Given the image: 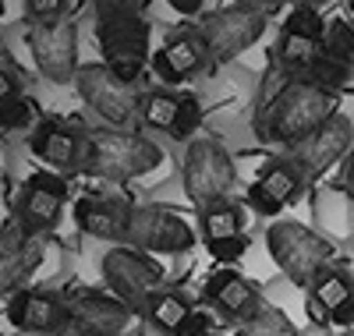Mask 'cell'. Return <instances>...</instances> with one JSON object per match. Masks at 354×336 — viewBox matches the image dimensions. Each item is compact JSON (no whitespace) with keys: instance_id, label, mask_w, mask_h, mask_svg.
I'll return each mask as SVG.
<instances>
[{"instance_id":"31","label":"cell","mask_w":354,"mask_h":336,"mask_svg":"<svg viewBox=\"0 0 354 336\" xmlns=\"http://www.w3.org/2000/svg\"><path fill=\"white\" fill-rule=\"evenodd\" d=\"M149 0H93V18H113V15H145Z\"/></svg>"},{"instance_id":"41","label":"cell","mask_w":354,"mask_h":336,"mask_svg":"<svg viewBox=\"0 0 354 336\" xmlns=\"http://www.w3.org/2000/svg\"><path fill=\"white\" fill-rule=\"evenodd\" d=\"M234 4H262V8H277L280 0H234Z\"/></svg>"},{"instance_id":"25","label":"cell","mask_w":354,"mask_h":336,"mask_svg":"<svg viewBox=\"0 0 354 336\" xmlns=\"http://www.w3.org/2000/svg\"><path fill=\"white\" fill-rule=\"evenodd\" d=\"M198 230H202V241H223V237H238L245 234V209L238 202H213L209 209L198 212Z\"/></svg>"},{"instance_id":"12","label":"cell","mask_w":354,"mask_h":336,"mask_svg":"<svg viewBox=\"0 0 354 336\" xmlns=\"http://www.w3.org/2000/svg\"><path fill=\"white\" fill-rule=\"evenodd\" d=\"M135 312L110 290L78 287L68 290V329L64 336H124Z\"/></svg>"},{"instance_id":"21","label":"cell","mask_w":354,"mask_h":336,"mask_svg":"<svg viewBox=\"0 0 354 336\" xmlns=\"http://www.w3.org/2000/svg\"><path fill=\"white\" fill-rule=\"evenodd\" d=\"M347 297H354V277H351L344 265L333 262L330 269H322L319 277H315V283L308 287V297H305L308 319L330 326V315L340 308Z\"/></svg>"},{"instance_id":"35","label":"cell","mask_w":354,"mask_h":336,"mask_svg":"<svg viewBox=\"0 0 354 336\" xmlns=\"http://www.w3.org/2000/svg\"><path fill=\"white\" fill-rule=\"evenodd\" d=\"M18 96H25V93H21V71H15V68H0V103L18 100Z\"/></svg>"},{"instance_id":"3","label":"cell","mask_w":354,"mask_h":336,"mask_svg":"<svg viewBox=\"0 0 354 336\" xmlns=\"http://www.w3.org/2000/svg\"><path fill=\"white\" fill-rule=\"evenodd\" d=\"M266 252L294 287H312L322 269L337 262V248L301 220H273L266 227Z\"/></svg>"},{"instance_id":"45","label":"cell","mask_w":354,"mask_h":336,"mask_svg":"<svg viewBox=\"0 0 354 336\" xmlns=\"http://www.w3.org/2000/svg\"><path fill=\"white\" fill-rule=\"evenodd\" d=\"M340 336H354V329H347V333H340Z\"/></svg>"},{"instance_id":"9","label":"cell","mask_w":354,"mask_h":336,"mask_svg":"<svg viewBox=\"0 0 354 336\" xmlns=\"http://www.w3.org/2000/svg\"><path fill=\"white\" fill-rule=\"evenodd\" d=\"M28 53H32L36 71L53 85H75L78 75V25L71 18L57 21H32L25 32Z\"/></svg>"},{"instance_id":"2","label":"cell","mask_w":354,"mask_h":336,"mask_svg":"<svg viewBox=\"0 0 354 336\" xmlns=\"http://www.w3.org/2000/svg\"><path fill=\"white\" fill-rule=\"evenodd\" d=\"M163 163V149L145 138L142 131L131 128H85V160L82 170L85 177L110 180V185H128L135 177L153 174Z\"/></svg>"},{"instance_id":"20","label":"cell","mask_w":354,"mask_h":336,"mask_svg":"<svg viewBox=\"0 0 354 336\" xmlns=\"http://www.w3.org/2000/svg\"><path fill=\"white\" fill-rule=\"evenodd\" d=\"M209 46L202 43V36H198V28L192 25V28H185V32H177V36H170L156 53H153V71L160 75V82H167V85H181V82H188L192 75H198L205 64H209Z\"/></svg>"},{"instance_id":"19","label":"cell","mask_w":354,"mask_h":336,"mask_svg":"<svg viewBox=\"0 0 354 336\" xmlns=\"http://www.w3.org/2000/svg\"><path fill=\"white\" fill-rule=\"evenodd\" d=\"M131 202L117 195H85L75 202V223L82 234L110 241V244H128V227H131Z\"/></svg>"},{"instance_id":"10","label":"cell","mask_w":354,"mask_h":336,"mask_svg":"<svg viewBox=\"0 0 354 336\" xmlns=\"http://www.w3.org/2000/svg\"><path fill=\"white\" fill-rule=\"evenodd\" d=\"M195 227L177 209L167 205H135L128 227V248L145 255H181L195 248Z\"/></svg>"},{"instance_id":"17","label":"cell","mask_w":354,"mask_h":336,"mask_svg":"<svg viewBox=\"0 0 354 336\" xmlns=\"http://www.w3.org/2000/svg\"><path fill=\"white\" fill-rule=\"evenodd\" d=\"M28 149L32 156L46 167H53L57 174H71V170H82V160H85V128H75L68 120H53V117H43L39 124L28 135Z\"/></svg>"},{"instance_id":"24","label":"cell","mask_w":354,"mask_h":336,"mask_svg":"<svg viewBox=\"0 0 354 336\" xmlns=\"http://www.w3.org/2000/svg\"><path fill=\"white\" fill-rule=\"evenodd\" d=\"M322 53H326L322 39H305V36H290V32H280L277 46L270 50V57L277 60V64H280L290 78H301Z\"/></svg>"},{"instance_id":"8","label":"cell","mask_w":354,"mask_h":336,"mask_svg":"<svg viewBox=\"0 0 354 336\" xmlns=\"http://www.w3.org/2000/svg\"><path fill=\"white\" fill-rule=\"evenodd\" d=\"M96 43L103 53V64H110L117 75L138 82L142 68L153 64V28L145 15H113V18H96Z\"/></svg>"},{"instance_id":"27","label":"cell","mask_w":354,"mask_h":336,"mask_svg":"<svg viewBox=\"0 0 354 336\" xmlns=\"http://www.w3.org/2000/svg\"><path fill=\"white\" fill-rule=\"evenodd\" d=\"M326 25H330V21L322 18V11L290 4V11H287V18H283V28H280V32L305 36V39H322V36H326Z\"/></svg>"},{"instance_id":"40","label":"cell","mask_w":354,"mask_h":336,"mask_svg":"<svg viewBox=\"0 0 354 336\" xmlns=\"http://www.w3.org/2000/svg\"><path fill=\"white\" fill-rule=\"evenodd\" d=\"M290 4H298V8H315V11H322L326 4H333V0H290Z\"/></svg>"},{"instance_id":"43","label":"cell","mask_w":354,"mask_h":336,"mask_svg":"<svg viewBox=\"0 0 354 336\" xmlns=\"http://www.w3.org/2000/svg\"><path fill=\"white\" fill-rule=\"evenodd\" d=\"M0 195H4V170H0Z\"/></svg>"},{"instance_id":"39","label":"cell","mask_w":354,"mask_h":336,"mask_svg":"<svg viewBox=\"0 0 354 336\" xmlns=\"http://www.w3.org/2000/svg\"><path fill=\"white\" fill-rule=\"evenodd\" d=\"M0 68H15V71H21V68H18V60H15V53H11L8 43H4V36H0Z\"/></svg>"},{"instance_id":"15","label":"cell","mask_w":354,"mask_h":336,"mask_svg":"<svg viewBox=\"0 0 354 336\" xmlns=\"http://www.w3.org/2000/svg\"><path fill=\"white\" fill-rule=\"evenodd\" d=\"M43 262V237L25 234L21 223L11 216L0 227V297H15L28 290V280L36 277Z\"/></svg>"},{"instance_id":"11","label":"cell","mask_w":354,"mask_h":336,"mask_svg":"<svg viewBox=\"0 0 354 336\" xmlns=\"http://www.w3.org/2000/svg\"><path fill=\"white\" fill-rule=\"evenodd\" d=\"M68 205V177L57 170H36L28 174L18 195H15V220L21 223L25 234L32 237H46L50 230H57Z\"/></svg>"},{"instance_id":"5","label":"cell","mask_w":354,"mask_h":336,"mask_svg":"<svg viewBox=\"0 0 354 336\" xmlns=\"http://www.w3.org/2000/svg\"><path fill=\"white\" fill-rule=\"evenodd\" d=\"M181 180H185V195L188 202L202 212L213 202H223L238 180L230 152L223 149V142L216 138H192L185 149V167H181Z\"/></svg>"},{"instance_id":"32","label":"cell","mask_w":354,"mask_h":336,"mask_svg":"<svg viewBox=\"0 0 354 336\" xmlns=\"http://www.w3.org/2000/svg\"><path fill=\"white\" fill-rule=\"evenodd\" d=\"M28 21H57L64 18V0H21Z\"/></svg>"},{"instance_id":"4","label":"cell","mask_w":354,"mask_h":336,"mask_svg":"<svg viewBox=\"0 0 354 336\" xmlns=\"http://www.w3.org/2000/svg\"><path fill=\"white\" fill-rule=\"evenodd\" d=\"M270 11L273 8H262V4H227L220 11L209 15H198V36L202 43L209 46V57L227 64V60L241 57L248 46H255L270 25Z\"/></svg>"},{"instance_id":"22","label":"cell","mask_w":354,"mask_h":336,"mask_svg":"<svg viewBox=\"0 0 354 336\" xmlns=\"http://www.w3.org/2000/svg\"><path fill=\"white\" fill-rule=\"evenodd\" d=\"M192 312H195V304H192V301H188L181 290L163 287V290H156V294L149 297V304H145L142 319L149 322L153 329H160V333L174 336L177 329H181V322H185Z\"/></svg>"},{"instance_id":"23","label":"cell","mask_w":354,"mask_h":336,"mask_svg":"<svg viewBox=\"0 0 354 336\" xmlns=\"http://www.w3.org/2000/svg\"><path fill=\"white\" fill-rule=\"evenodd\" d=\"M255 185H259L266 195H270L277 205H290L294 198L305 192L308 180L301 177V170L294 167L287 156H280V160H270V163H266V170L255 177Z\"/></svg>"},{"instance_id":"13","label":"cell","mask_w":354,"mask_h":336,"mask_svg":"<svg viewBox=\"0 0 354 336\" xmlns=\"http://www.w3.org/2000/svg\"><path fill=\"white\" fill-rule=\"evenodd\" d=\"M351 149H354V124H351V117H344L337 110L326 124L315 128L308 138H301V142H294L290 149H283V156L298 167L301 177L312 185V180H319L330 167L347 160Z\"/></svg>"},{"instance_id":"34","label":"cell","mask_w":354,"mask_h":336,"mask_svg":"<svg viewBox=\"0 0 354 336\" xmlns=\"http://www.w3.org/2000/svg\"><path fill=\"white\" fill-rule=\"evenodd\" d=\"M174 336H213V319L205 315L202 308H195V312L181 322V329H177Z\"/></svg>"},{"instance_id":"6","label":"cell","mask_w":354,"mask_h":336,"mask_svg":"<svg viewBox=\"0 0 354 336\" xmlns=\"http://www.w3.org/2000/svg\"><path fill=\"white\" fill-rule=\"evenodd\" d=\"M75 88L82 103L93 106L110 128H131V120L138 117V103H142L138 82L117 75L103 60L100 64H82L75 75Z\"/></svg>"},{"instance_id":"28","label":"cell","mask_w":354,"mask_h":336,"mask_svg":"<svg viewBox=\"0 0 354 336\" xmlns=\"http://www.w3.org/2000/svg\"><path fill=\"white\" fill-rule=\"evenodd\" d=\"M322 46H326L330 57L344 60V64L354 68V25L344 21V18H333L326 25V36H322Z\"/></svg>"},{"instance_id":"1","label":"cell","mask_w":354,"mask_h":336,"mask_svg":"<svg viewBox=\"0 0 354 336\" xmlns=\"http://www.w3.org/2000/svg\"><path fill=\"white\" fill-rule=\"evenodd\" d=\"M337 100L340 96L326 93V88H319L312 82L290 78L266 106L252 110V131L266 145L290 149L294 142L308 138L315 128L326 124L337 113Z\"/></svg>"},{"instance_id":"44","label":"cell","mask_w":354,"mask_h":336,"mask_svg":"<svg viewBox=\"0 0 354 336\" xmlns=\"http://www.w3.org/2000/svg\"><path fill=\"white\" fill-rule=\"evenodd\" d=\"M347 11H351V18H354V0H347Z\"/></svg>"},{"instance_id":"16","label":"cell","mask_w":354,"mask_h":336,"mask_svg":"<svg viewBox=\"0 0 354 336\" xmlns=\"http://www.w3.org/2000/svg\"><path fill=\"white\" fill-rule=\"evenodd\" d=\"M8 322L18 333L64 336V329H68V294L28 287V290L8 297Z\"/></svg>"},{"instance_id":"30","label":"cell","mask_w":354,"mask_h":336,"mask_svg":"<svg viewBox=\"0 0 354 336\" xmlns=\"http://www.w3.org/2000/svg\"><path fill=\"white\" fill-rule=\"evenodd\" d=\"M205 252H209L216 262L230 265V262L245 259V252H248V237L238 234V237H223V241H205Z\"/></svg>"},{"instance_id":"14","label":"cell","mask_w":354,"mask_h":336,"mask_svg":"<svg viewBox=\"0 0 354 336\" xmlns=\"http://www.w3.org/2000/svg\"><path fill=\"white\" fill-rule=\"evenodd\" d=\"M138 120L153 131H167L177 142H192V135L202 124V106L192 93H174V88H153L142 93Z\"/></svg>"},{"instance_id":"38","label":"cell","mask_w":354,"mask_h":336,"mask_svg":"<svg viewBox=\"0 0 354 336\" xmlns=\"http://www.w3.org/2000/svg\"><path fill=\"white\" fill-rule=\"evenodd\" d=\"M167 4H170L177 15H188V18H192V15H198V11H202L205 0H167Z\"/></svg>"},{"instance_id":"26","label":"cell","mask_w":354,"mask_h":336,"mask_svg":"<svg viewBox=\"0 0 354 336\" xmlns=\"http://www.w3.org/2000/svg\"><path fill=\"white\" fill-rule=\"evenodd\" d=\"M234 336H301V329L287 319L283 308H273V304H262V308L241 322L234 326Z\"/></svg>"},{"instance_id":"42","label":"cell","mask_w":354,"mask_h":336,"mask_svg":"<svg viewBox=\"0 0 354 336\" xmlns=\"http://www.w3.org/2000/svg\"><path fill=\"white\" fill-rule=\"evenodd\" d=\"M351 234H354V202H351Z\"/></svg>"},{"instance_id":"33","label":"cell","mask_w":354,"mask_h":336,"mask_svg":"<svg viewBox=\"0 0 354 336\" xmlns=\"http://www.w3.org/2000/svg\"><path fill=\"white\" fill-rule=\"evenodd\" d=\"M245 205H248V209H255L259 216H270V220H277L280 212H283V205H277V202H273L270 195H266L259 185H252V188H248V195H245Z\"/></svg>"},{"instance_id":"7","label":"cell","mask_w":354,"mask_h":336,"mask_svg":"<svg viewBox=\"0 0 354 336\" xmlns=\"http://www.w3.org/2000/svg\"><path fill=\"white\" fill-rule=\"evenodd\" d=\"M100 272H103L106 290L113 297H121L135 315H142L149 297L167 287L163 269L145 252H135V248H128V244H110V252L100 262Z\"/></svg>"},{"instance_id":"36","label":"cell","mask_w":354,"mask_h":336,"mask_svg":"<svg viewBox=\"0 0 354 336\" xmlns=\"http://www.w3.org/2000/svg\"><path fill=\"white\" fill-rule=\"evenodd\" d=\"M330 326H340V329H354V297H347L340 308L330 315Z\"/></svg>"},{"instance_id":"37","label":"cell","mask_w":354,"mask_h":336,"mask_svg":"<svg viewBox=\"0 0 354 336\" xmlns=\"http://www.w3.org/2000/svg\"><path fill=\"white\" fill-rule=\"evenodd\" d=\"M340 188H344V195L354 202V149L347 152V160H344V170H340Z\"/></svg>"},{"instance_id":"18","label":"cell","mask_w":354,"mask_h":336,"mask_svg":"<svg viewBox=\"0 0 354 336\" xmlns=\"http://www.w3.org/2000/svg\"><path fill=\"white\" fill-rule=\"evenodd\" d=\"M202 297L213 304V308L220 312V319L223 322H230V326H241V322H248L259 308H262V294H259V287L248 280V277H241L238 269H216V272H209L205 277V283H202Z\"/></svg>"},{"instance_id":"29","label":"cell","mask_w":354,"mask_h":336,"mask_svg":"<svg viewBox=\"0 0 354 336\" xmlns=\"http://www.w3.org/2000/svg\"><path fill=\"white\" fill-rule=\"evenodd\" d=\"M28 124H39V110L32 100H8V103H0V131H21Z\"/></svg>"}]
</instances>
